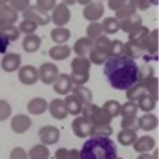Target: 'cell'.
I'll use <instances>...</instances> for the list:
<instances>
[{"mask_svg":"<svg viewBox=\"0 0 159 159\" xmlns=\"http://www.w3.org/2000/svg\"><path fill=\"white\" fill-rule=\"evenodd\" d=\"M139 66L126 56L109 57L103 66V73L114 89L127 91L139 80Z\"/></svg>","mask_w":159,"mask_h":159,"instance_id":"cell-1","label":"cell"},{"mask_svg":"<svg viewBox=\"0 0 159 159\" xmlns=\"http://www.w3.org/2000/svg\"><path fill=\"white\" fill-rule=\"evenodd\" d=\"M80 159H116L117 147L109 137L91 136L79 151Z\"/></svg>","mask_w":159,"mask_h":159,"instance_id":"cell-2","label":"cell"},{"mask_svg":"<svg viewBox=\"0 0 159 159\" xmlns=\"http://www.w3.org/2000/svg\"><path fill=\"white\" fill-rule=\"evenodd\" d=\"M92 63L87 57H76L71 62L72 72L70 74L72 84L84 85L90 79V69Z\"/></svg>","mask_w":159,"mask_h":159,"instance_id":"cell-3","label":"cell"},{"mask_svg":"<svg viewBox=\"0 0 159 159\" xmlns=\"http://www.w3.org/2000/svg\"><path fill=\"white\" fill-rule=\"evenodd\" d=\"M82 116L87 119L93 127L110 125L113 118L103 107L91 103L83 107Z\"/></svg>","mask_w":159,"mask_h":159,"instance_id":"cell-4","label":"cell"},{"mask_svg":"<svg viewBox=\"0 0 159 159\" xmlns=\"http://www.w3.org/2000/svg\"><path fill=\"white\" fill-rule=\"evenodd\" d=\"M24 19L32 20L38 24V25H45L49 23L51 17L47 12L39 8L37 5L29 6V7L22 13Z\"/></svg>","mask_w":159,"mask_h":159,"instance_id":"cell-5","label":"cell"},{"mask_svg":"<svg viewBox=\"0 0 159 159\" xmlns=\"http://www.w3.org/2000/svg\"><path fill=\"white\" fill-rule=\"evenodd\" d=\"M59 75V69L54 63L45 62L41 65L38 69L39 80L46 85L54 83Z\"/></svg>","mask_w":159,"mask_h":159,"instance_id":"cell-6","label":"cell"},{"mask_svg":"<svg viewBox=\"0 0 159 159\" xmlns=\"http://www.w3.org/2000/svg\"><path fill=\"white\" fill-rule=\"evenodd\" d=\"M61 132L60 130L55 126L47 125L41 127L38 131V138L42 144L51 146L54 145L59 141Z\"/></svg>","mask_w":159,"mask_h":159,"instance_id":"cell-7","label":"cell"},{"mask_svg":"<svg viewBox=\"0 0 159 159\" xmlns=\"http://www.w3.org/2000/svg\"><path fill=\"white\" fill-rule=\"evenodd\" d=\"M18 78L24 85L30 86L38 81V69L32 65H24L18 69Z\"/></svg>","mask_w":159,"mask_h":159,"instance_id":"cell-8","label":"cell"},{"mask_svg":"<svg viewBox=\"0 0 159 159\" xmlns=\"http://www.w3.org/2000/svg\"><path fill=\"white\" fill-rule=\"evenodd\" d=\"M71 12L67 5L64 2L56 5L54 9L52 10L51 19L53 23L57 26L63 27L70 21Z\"/></svg>","mask_w":159,"mask_h":159,"instance_id":"cell-9","label":"cell"},{"mask_svg":"<svg viewBox=\"0 0 159 159\" xmlns=\"http://www.w3.org/2000/svg\"><path fill=\"white\" fill-rule=\"evenodd\" d=\"M92 125L87 119L83 116H77L72 123V129L76 137L84 139L91 134Z\"/></svg>","mask_w":159,"mask_h":159,"instance_id":"cell-10","label":"cell"},{"mask_svg":"<svg viewBox=\"0 0 159 159\" xmlns=\"http://www.w3.org/2000/svg\"><path fill=\"white\" fill-rule=\"evenodd\" d=\"M104 13V7L101 2H92L86 5L83 11L84 18L89 22H96L102 18Z\"/></svg>","mask_w":159,"mask_h":159,"instance_id":"cell-11","label":"cell"},{"mask_svg":"<svg viewBox=\"0 0 159 159\" xmlns=\"http://www.w3.org/2000/svg\"><path fill=\"white\" fill-rule=\"evenodd\" d=\"M32 126V120L25 114H17L11 120V127L16 134H23Z\"/></svg>","mask_w":159,"mask_h":159,"instance_id":"cell-12","label":"cell"},{"mask_svg":"<svg viewBox=\"0 0 159 159\" xmlns=\"http://www.w3.org/2000/svg\"><path fill=\"white\" fill-rule=\"evenodd\" d=\"M22 64V57L15 52L6 53L1 61V67L6 72H13L19 69Z\"/></svg>","mask_w":159,"mask_h":159,"instance_id":"cell-13","label":"cell"},{"mask_svg":"<svg viewBox=\"0 0 159 159\" xmlns=\"http://www.w3.org/2000/svg\"><path fill=\"white\" fill-rule=\"evenodd\" d=\"M73 84L71 80L70 75L61 73L58 75L57 78L53 83V90L60 96L68 95L73 88Z\"/></svg>","mask_w":159,"mask_h":159,"instance_id":"cell-14","label":"cell"},{"mask_svg":"<svg viewBox=\"0 0 159 159\" xmlns=\"http://www.w3.org/2000/svg\"><path fill=\"white\" fill-rule=\"evenodd\" d=\"M145 53L157 57L158 44H157V29H154L150 31L147 37L140 43Z\"/></svg>","mask_w":159,"mask_h":159,"instance_id":"cell-15","label":"cell"},{"mask_svg":"<svg viewBox=\"0 0 159 159\" xmlns=\"http://www.w3.org/2000/svg\"><path fill=\"white\" fill-rule=\"evenodd\" d=\"M48 110L51 116L57 120H63L66 119L69 115L66 107H65L64 99L57 98L53 99L48 106Z\"/></svg>","mask_w":159,"mask_h":159,"instance_id":"cell-16","label":"cell"},{"mask_svg":"<svg viewBox=\"0 0 159 159\" xmlns=\"http://www.w3.org/2000/svg\"><path fill=\"white\" fill-rule=\"evenodd\" d=\"M72 95L80 102L83 107L92 103L93 94L91 89L85 87L84 85H76L72 89Z\"/></svg>","mask_w":159,"mask_h":159,"instance_id":"cell-17","label":"cell"},{"mask_svg":"<svg viewBox=\"0 0 159 159\" xmlns=\"http://www.w3.org/2000/svg\"><path fill=\"white\" fill-rule=\"evenodd\" d=\"M18 18V12L10 6H0V27L14 25Z\"/></svg>","mask_w":159,"mask_h":159,"instance_id":"cell-18","label":"cell"},{"mask_svg":"<svg viewBox=\"0 0 159 159\" xmlns=\"http://www.w3.org/2000/svg\"><path fill=\"white\" fill-rule=\"evenodd\" d=\"M49 103L42 97H34L31 99L27 103V111L30 114L34 116H40L48 110Z\"/></svg>","mask_w":159,"mask_h":159,"instance_id":"cell-19","label":"cell"},{"mask_svg":"<svg viewBox=\"0 0 159 159\" xmlns=\"http://www.w3.org/2000/svg\"><path fill=\"white\" fill-rule=\"evenodd\" d=\"M94 41L88 37L80 38L73 45V51L77 57H86L92 50Z\"/></svg>","mask_w":159,"mask_h":159,"instance_id":"cell-20","label":"cell"},{"mask_svg":"<svg viewBox=\"0 0 159 159\" xmlns=\"http://www.w3.org/2000/svg\"><path fill=\"white\" fill-rule=\"evenodd\" d=\"M111 40L106 35H101L93 42V47L92 50L102 56L110 57V48Z\"/></svg>","mask_w":159,"mask_h":159,"instance_id":"cell-21","label":"cell"},{"mask_svg":"<svg viewBox=\"0 0 159 159\" xmlns=\"http://www.w3.org/2000/svg\"><path fill=\"white\" fill-rule=\"evenodd\" d=\"M155 139L150 135H143L136 139L133 144V148L138 153H147L155 147Z\"/></svg>","mask_w":159,"mask_h":159,"instance_id":"cell-22","label":"cell"},{"mask_svg":"<svg viewBox=\"0 0 159 159\" xmlns=\"http://www.w3.org/2000/svg\"><path fill=\"white\" fill-rule=\"evenodd\" d=\"M158 125V119L155 115L147 113L138 119L139 129L143 131H152L155 130Z\"/></svg>","mask_w":159,"mask_h":159,"instance_id":"cell-23","label":"cell"},{"mask_svg":"<svg viewBox=\"0 0 159 159\" xmlns=\"http://www.w3.org/2000/svg\"><path fill=\"white\" fill-rule=\"evenodd\" d=\"M143 25V19L140 15L135 14L130 18L119 21V29L127 34H130Z\"/></svg>","mask_w":159,"mask_h":159,"instance_id":"cell-24","label":"cell"},{"mask_svg":"<svg viewBox=\"0 0 159 159\" xmlns=\"http://www.w3.org/2000/svg\"><path fill=\"white\" fill-rule=\"evenodd\" d=\"M72 49L68 45H57L49 50V56L54 61H61L71 56Z\"/></svg>","mask_w":159,"mask_h":159,"instance_id":"cell-25","label":"cell"},{"mask_svg":"<svg viewBox=\"0 0 159 159\" xmlns=\"http://www.w3.org/2000/svg\"><path fill=\"white\" fill-rule=\"evenodd\" d=\"M41 45H42V38L35 34L26 35L22 41L23 50L28 53H32L38 51Z\"/></svg>","mask_w":159,"mask_h":159,"instance_id":"cell-26","label":"cell"},{"mask_svg":"<svg viewBox=\"0 0 159 159\" xmlns=\"http://www.w3.org/2000/svg\"><path fill=\"white\" fill-rule=\"evenodd\" d=\"M64 102L69 114L74 116H78L81 114L84 107L83 105L73 95H68L64 99Z\"/></svg>","mask_w":159,"mask_h":159,"instance_id":"cell-27","label":"cell"},{"mask_svg":"<svg viewBox=\"0 0 159 159\" xmlns=\"http://www.w3.org/2000/svg\"><path fill=\"white\" fill-rule=\"evenodd\" d=\"M50 36L55 43L57 45H64L70 39L72 34H71V31L67 28L58 26L52 30Z\"/></svg>","mask_w":159,"mask_h":159,"instance_id":"cell-28","label":"cell"},{"mask_svg":"<svg viewBox=\"0 0 159 159\" xmlns=\"http://www.w3.org/2000/svg\"><path fill=\"white\" fill-rule=\"evenodd\" d=\"M137 139V130L131 129H122L117 134L118 141L124 147H129L130 145H133Z\"/></svg>","mask_w":159,"mask_h":159,"instance_id":"cell-29","label":"cell"},{"mask_svg":"<svg viewBox=\"0 0 159 159\" xmlns=\"http://www.w3.org/2000/svg\"><path fill=\"white\" fill-rule=\"evenodd\" d=\"M144 53L143 48L139 44L129 40L124 43V56L134 60L141 57Z\"/></svg>","mask_w":159,"mask_h":159,"instance_id":"cell-30","label":"cell"},{"mask_svg":"<svg viewBox=\"0 0 159 159\" xmlns=\"http://www.w3.org/2000/svg\"><path fill=\"white\" fill-rule=\"evenodd\" d=\"M145 94H147V91L144 85L139 82L126 91V97L129 101L132 102L139 101V99Z\"/></svg>","mask_w":159,"mask_h":159,"instance_id":"cell-31","label":"cell"},{"mask_svg":"<svg viewBox=\"0 0 159 159\" xmlns=\"http://www.w3.org/2000/svg\"><path fill=\"white\" fill-rule=\"evenodd\" d=\"M28 157L30 159H49V150L44 144H37L29 150Z\"/></svg>","mask_w":159,"mask_h":159,"instance_id":"cell-32","label":"cell"},{"mask_svg":"<svg viewBox=\"0 0 159 159\" xmlns=\"http://www.w3.org/2000/svg\"><path fill=\"white\" fill-rule=\"evenodd\" d=\"M157 102V101H156L151 96H150L149 94H145L138 101V107L142 111L150 113V111L155 109Z\"/></svg>","mask_w":159,"mask_h":159,"instance_id":"cell-33","label":"cell"},{"mask_svg":"<svg viewBox=\"0 0 159 159\" xmlns=\"http://www.w3.org/2000/svg\"><path fill=\"white\" fill-rule=\"evenodd\" d=\"M103 33L107 34H115L119 30V21L114 17H108L103 19L102 22Z\"/></svg>","mask_w":159,"mask_h":159,"instance_id":"cell-34","label":"cell"},{"mask_svg":"<svg viewBox=\"0 0 159 159\" xmlns=\"http://www.w3.org/2000/svg\"><path fill=\"white\" fill-rule=\"evenodd\" d=\"M143 84L144 85L147 91V94L151 96L156 101H157L158 100V78L155 76H152L143 83Z\"/></svg>","mask_w":159,"mask_h":159,"instance_id":"cell-35","label":"cell"},{"mask_svg":"<svg viewBox=\"0 0 159 159\" xmlns=\"http://www.w3.org/2000/svg\"><path fill=\"white\" fill-rule=\"evenodd\" d=\"M137 8L132 2H127L124 6H123L119 10H118L116 13V18L118 20H123L125 18H130L136 14Z\"/></svg>","mask_w":159,"mask_h":159,"instance_id":"cell-36","label":"cell"},{"mask_svg":"<svg viewBox=\"0 0 159 159\" xmlns=\"http://www.w3.org/2000/svg\"><path fill=\"white\" fill-rule=\"evenodd\" d=\"M150 30L148 27L145 26V25H142L141 26H139L138 29L129 34V41H131L133 42H135L140 45L142 42L145 38H147V35L150 34Z\"/></svg>","mask_w":159,"mask_h":159,"instance_id":"cell-37","label":"cell"},{"mask_svg":"<svg viewBox=\"0 0 159 159\" xmlns=\"http://www.w3.org/2000/svg\"><path fill=\"white\" fill-rule=\"evenodd\" d=\"M138 104L135 102L127 101L123 103L120 107V111H119V116L122 117H127V116H137Z\"/></svg>","mask_w":159,"mask_h":159,"instance_id":"cell-38","label":"cell"},{"mask_svg":"<svg viewBox=\"0 0 159 159\" xmlns=\"http://www.w3.org/2000/svg\"><path fill=\"white\" fill-rule=\"evenodd\" d=\"M20 33L18 28L14 25L0 27V34L7 37L10 42H16L20 37Z\"/></svg>","mask_w":159,"mask_h":159,"instance_id":"cell-39","label":"cell"},{"mask_svg":"<svg viewBox=\"0 0 159 159\" xmlns=\"http://www.w3.org/2000/svg\"><path fill=\"white\" fill-rule=\"evenodd\" d=\"M88 38H91L92 40H96L99 37L103 35V27H102L101 23L98 22H92L88 25L87 30H86Z\"/></svg>","mask_w":159,"mask_h":159,"instance_id":"cell-40","label":"cell"},{"mask_svg":"<svg viewBox=\"0 0 159 159\" xmlns=\"http://www.w3.org/2000/svg\"><path fill=\"white\" fill-rule=\"evenodd\" d=\"M124 56V42L119 39L111 41L110 48V57Z\"/></svg>","mask_w":159,"mask_h":159,"instance_id":"cell-41","label":"cell"},{"mask_svg":"<svg viewBox=\"0 0 159 159\" xmlns=\"http://www.w3.org/2000/svg\"><path fill=\"white\" fill-rule=\"evenodd\" d=\"M120 107L121 104L119 101L116 99H109L105 102L103 105V107L109 112V114L111 116V117H117L119 116V111H120Z\"/></svg>","mask_w":159,"mask_h":159,"instance_id":"cell-42","label":"cell"},{"mask_svg":"<svg viewBox=\"0 0 159 159\" xmlns=\"http://www.w3.org/2000/svg\"><path fill=\"white\" fill-rule=\"evenodd\" d=\"M154 76V69L150 65H143L139 69V83H144L147 80Z\"/></svg>","mask_w":159,"mask_h":159,"instance_id":"cell-43","label":"cell"},{"mask_svg":"<svg viewBox=\"0 0 159 159\" xmlns=\"http://www.w3.org/2000/svg\"><path fill=\"white\" fill-rule=\"evenodd\" d=\"M113 134V129L111 125L93 127L91 130L90 136H99V137H110Z\"/></svg>","mask_w":159,"mask_h":159,"instance_id":"cell-44","label":"cell"},{"mask_svg":"<svg viewBox=\"0 0 159 159\" xmlns=\"http://www.w3.org/2000/svg\"><path fill=\"white\" fill-rule=\"evenodd\" d=\"M38 25L36 22H34L32 20L29 19H24L19 25V30L20 32L23 33L25 34H34L35 31L38 30Z\"/></svg>","mask_w":159,"mask_h":159,"instance_id":"cell-45","label":"cell"},{"mask_svg":"<svg viewBox=\"0 0 159 159\" xmlns=\"http://www.w3.org/2000/svg\"><path fill=\"white\" fill-rule=\"evenodd\" d=\"M138 119L139 118L137 116L123 117L120 122V127L122 129H131V130H137L139 129Z\"/></svg>","mask_w":159,"mask_h":159,"instance_id":"cell-46","label":"cell"},{"mask_svg":"<svg viewBox=\"0 0 159 159\" xmlns=\"http://www.w3.org/2000/svg\"><path fill=\"white\" fill-rule=\"evenodd\" d=\"M12 113V107L5 99H0V122L7 120Z\"/></svg>","mask_w":159,"mask_h":159,"instance_id":"cell-47","label":"cell"},{"mask_svg":"<svg viewBox=\"0 0 159 159\" xmlns=\"http://www.w3.org/2000/svg\"><path fill=\"white\" fill-rule=\"evenodd\" d=\"M10 7L16 12H23L30 6V0H10Z\"/></svg>","mask_w":159,"mask_h":159,"instance_id":"cell-48","label":"cell"},{"mask_svg":"<svg viewBox=\"0 0 159 159\" xmlns=\"http://www.w3.org/2000/svg\"><path fill=\"white\" fill-rule=\"evenodd\" d=\"M37 6L45 12H48L54 9L56 0H37Z\"/></svg>","mask_w":159,"mask_h":159,"instance_id":"cell-49","label":"cell"},{"mask_svg":"<svg viewBox=\"0 0 159 159\" xmlns=\"http://www.w3.org/2000/svg\"><path fill=\"white\" fill-rule=\"evenodd\" d=\"M10 159H28V154L22 147H15L11 150Z\"/></svg>","mask_w":159,"mask_h":159,"instance_id":"cell-50","label":"cell"},{"mask_svg":"<svg viewBox=\"0 0 159 159\" xmlns=\"http://www.w3.org/2000/svg\"><path fill=\"white\" fill-rule=\"evenodd\" d=\"M127 2V0H108L107 5L112 11H117Z\"/></svg>","mask_w":159,"mask_h":159,"instance_id":"cell-51","label":"cell"},{"mask_svg":"<svg viewBox=\"0 0 159 159\" xmlns=\"http://www.w3.org/2000/svg\"><path fill=\"white\" fill-rule=\"evenodd\" d=\"M70 157V150L66 148H59L55 152L56 159H69Z\"/></svg>","mask_w":159,"mask_h":159,"instance_id":"cell-52","label":"cell"},{"mask_svg":"<svg viewBox=\"0 0 159 159\" xmlns=\"http://www.w3.org/2000/svg\"><path fill=\"white\" fill-rule=\"evenodd\" d=\"M69 159H80L79 154V150L76 149H72L70 150V157Z\"/></svg>","mask_w":159,"mask_h":159,"instance_id":"cell-53","label":"cell"},{"mask_svg":"<svg viewBox=\"0 0 159 159\" xmlns=\"http://www.w3.org/2000/svg\"><path fill=\"white\" fill-rule=\"evenodd\" d=\"M137 159H152V156L147 153H143L138 157Z\"/></svg>","mask_w":159,"mask_h":159,"instance_id":"cell-54","label":"cell"},{"mask_svg":"<svg viewBox=\"0 0 159 159\" xmlns=\"http://www.w3.org/2000/svg\"><path fill=\"white\" fill-rule=\"evenodd\" d=\"M92 2V0H77V2H79L80 5H88Z\"/></svg>","mask_w":159,"mask_h":159,"instance_id":"cell-55","label":"cell"},{"mask_svg":"<svg viewBox=\"0 0 159 159\" xmlns=\"http://www.w3.org/2000/svg\"><path fill=\"white\" fill-rule=\"evenodd\" d=\"M64 3H65L66 5H74L77 0H63Z\"/></svg>","mask_w":159,"mask_h":159,"instance_id":"cell-56","label":"cell"},{"mask_svg":"<svg viewBox=\"0 0 159 159\" xmlns=\"http://www.w3.org/2000/svg\"><path fill=\"white\" fill-rule=\"evenodd\" d=\"M10 0H0V6L7 5V3Z\"/></svg>","mask_w":159,"mask_h":159,"instance_id":"cell-57","label":"cell"},{"mask_svg":"<svg viewBox=\"0 0 159 159\" xmlns=\"http://www.w3.org/2000/svg\"><path fill=\"white\" fill-rule=\"evenodd\" d=\"M152 159H157V150L156 149L155 151H154V154L152 156Z\"/></svg>","mask_w":159,"mask_h":159,"instance_id":"cell-58","label":"cell"},{"mask_svg":"<svg viewBox=\"0 0 159 159\" xmlns=\"http://www.w3.org/2000/svg\"><path fill=\"white\" fill-rule=\"evenodd\" d=\"M150 4H154V5H157V0H149Z\"/></svg>","mask_w":159,"mask_h":159,"instance_id":"cell-59","label":"cell"},{"mask_svg":"<svg viewBox=\"0 0 159 159\" xmlns=\"http://www.w3.org/2000/svg\"><path fill=\"white\" fill-rule=\"evenodd\" d=\"M116 159H123V158H122V157H117Z\"/></svg>","mask_w":159,"mask_h":159,"instance_id":"cell-60","label":"cell"}]
</instances>
